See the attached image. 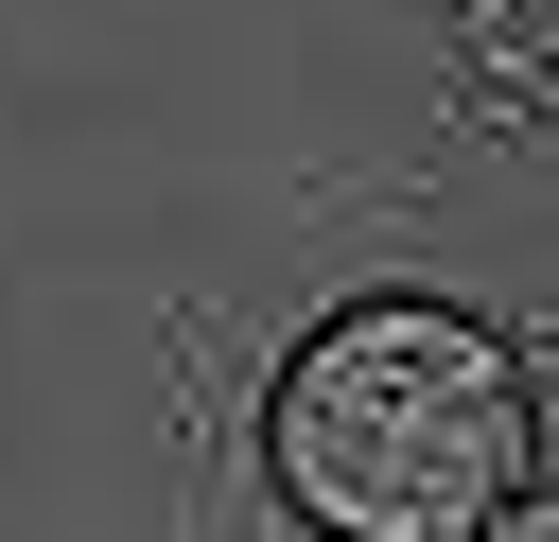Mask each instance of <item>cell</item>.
I'll return each mask as SVG.
<instances>
[{"instance_id": "6da1fadb", "label": "cell", "mask_w": 559, "mask_h": 542, "mask_svg": "<svg viewBox=\"0 0 559 542\" xmlns=\"http://www.w3.org/2000/svg\"><path fill=\"white\" fill-rule=\"evenodd\" d=\"M262 437L332 542H472L489 507H524V350L437 297H367L280 367Z\"/></svg>"}, {"instance_id": "7a4b0ae2", "label": "cell", "mask_w": 559, "mask_h": 542, "mask_svg": "<svg viewBox=\"0 0 559 542\" xmlns=\"http://www.w3.org/2000/svg\"><path fill=\"white\" fill-rule=\"evenodd\" d=\"M472 70L524 87V105H559V0H472Z\"/></svg>"}, {"instance_id": "3957f363", "label": "cell", "mask_w": 559, "mask_h": 542, "mask_svg": "<svg viewBox=\"0 0 559 542\" xmlns=\"http://www.w3.org/2000/svg\"><path fill=\"white\" fill-rule=\"evenodd\" d=\"M472 542H559V490H524V507H489Z\"/></svg>"}]
</instances>
